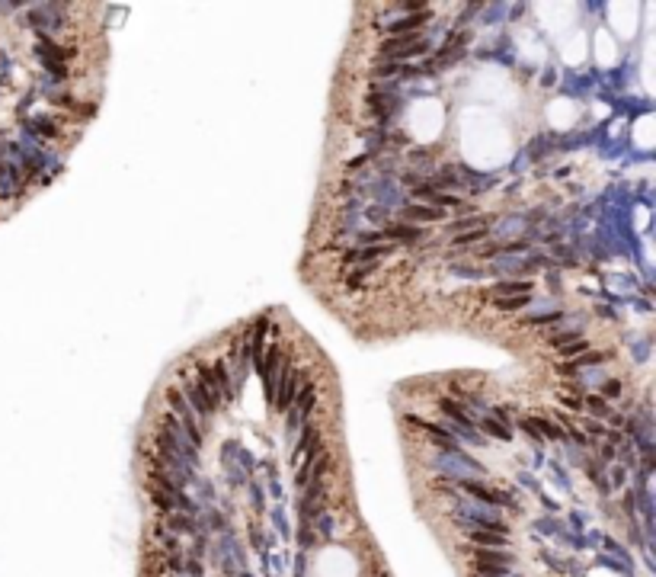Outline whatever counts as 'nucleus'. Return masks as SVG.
<instances>
[{
  "instance_id": "obj_12",
  "label": "nucleus",
  "mask_w": 656,
  "mask_h": 577,
  "mask_svg": "<svg viewBox=\"0 0 656 577\" xmlns=\"http://www.w3.org/2000/svg\"><path fill=\"white\" fill-rule=\"evenodd\" d=\"M583 350H586V343L573 340V343H566V347H560V353H564V356H576V353H583Z\"/></svg>"
},
{
  "instance_id": "obj_13",
  "label": "nucleus",
  "mask_w": 656,
  "mask_h": 577,
  "mask_svg": "<svg viewBox=\"0 0 656 577\" xmlns=\"http://www.w3.org/2000/svg\"><path fill=\"white\" fill-rule=\"evenodd\" d=\"M477 237H487V228H477V231H468V234H458L455 241L458 244H468V241H477Z\"/></svg>"
},
{
  "instance_id": "obj_4",
  "label": "nucleus",
  "mask_w": 656,
  "mask_h": 577,
  "mask_svg": "<svg viewBox=\"0 0 656 577\" xmlns=\"http://www.w3.org/2000/svg\"><path fill=\"white\" fill-rule=\"evenodd\" d=\"M407 218H420V222H439V218L445 215L442 209H426V206H407V212H403Z\"/></svg>"
},
{
  "instance_id": "obj_5",
  "label": "nucleus",
  "mask_w": 656,
  "mask_h": 577,
  "mask_svg": "<svg viewBox=\"0 0 656 577\" xmlns=\"http://www.w3.org/2000/svg\"><path fill=\"white\" fill-rule=\"evenodd\" d=\"M464 487H468V491L474 494V497H484V501H490V504H506V497H503L499 491H487V487H480L477 481H468Z\"/></svg>"
},
{
  "instance_id": "obj_3",
  "label": "nucleus",
  "mask_w": 656,
  "mask_h": 577,
  "mask_svg": "<svg viewBox=\"0 0 656 577\" xmlns=\"http://www.w3.org/2000/svg\"><path fill=\"white\" fill-rule=\"evenodd\" d=\"M429 20V13L423 10V13H413V16H407V20H397V23H391V32L394 35H410L413 29H420L423 23Z\"/></svg>"
},
{
  "instance_id": "obj_10",
  "label": "nucleus",
  "mask_w": 656,
  "mask_h": 577,
  "mask_svg": "<svg viewBox=\"0 0 656 577\" xmlns=\"http://www.w3.org/2000/svg\"><path fill=\"white\" fill-rule=\"evenodd\" d=\"M586 404H589V410H593V414H599V417H605V414H608V401H605V398L593 395V398H586Z\"/></svg>"
},
{
  "instance_id": "obj_1",
  "label": "nucleus",
  "mask_w": 656,
  "mask_h": 577,
  "mask_svg": "<svg viewBox=\"0 0 656 577\" xmlns=\"http://www.w3.org/2000/svg\"><path fill=\"white\" fill-rule=\"evenodd\" d=\"M279 385H282V388L276 391V410H288V408H291V395H295V388H298V376L291 372L288 362L282 366V376H279Z\"/></svg>"
},
{
  "instance_id": "obj_2",
  "label": "nucleus",
  "mask_w": 656,
  "mask_h": 577,
  "mask_svg": "<svg viewBox=\"0 0 656 577\" xmlns=\"http://www.w3.org/2000/svg\"><path fill=\"white\" fill-rule=\"evenodd\" d=\"M468 545L470 549H506V535L490 533V529H470Z\"/></svg>"
},
{
  "instance_id": "obj_11",
  "label": "nucleus",
  "mask_w": 656,
  "mask_h": 577,
  "mask_svg": "<svg viewBox=\"0 0 656 577\" xmlns=\"http://www.w3.org/2000/svg\"><path fill=\"white\" fill-rule=\"evenodd\" d=\"M484 430H490L493 436H499V439H509V430H506V424H497V420H484Z\"/></svg>"
},
{
  "instance_id": "obj_7",
  "label": "nucleus",
  "mask_w": 656,
  "mask_h": 577,
  "mask_svg": "<svg viewBox=\"0 0 656 577\" xmlns=\"http://www.w3.org/2000/svg\"><path fill=\"white\" fill-rule=\"evenodd\" d=\"M384 237H401V241H416V237H420V231L410 228V225H391V228L384 231Z\"/></svg>"
},
{
  "instance_id": "obj_8",
  "label": "nucleus",
  "mask_w": 656,
  "mask_h": 577,
  "mask_svg": "<svg viewBox=\"0 0 656 577\" xmlns=\"http://www.w3.org/2000/svg\"><path fill=\"white\" fill-rule=\"evenodd\" d=\"M493 305H497V311H518L522 305H528V295H512V299H497Z\"/></svg>"
},
{
  "instance_id": "obj_9",
  "label": "nucleus",
  "mask_w": 656,
  "mask_h": 577,
  "mask_svg": "<svg viewBox=\"0 0 656 577\" xmlns=\"http://www.w3.org/2000/svg\"><path fill=\"white\" fill-rule=\"evenodd\" d=\"M439 408H442V414H445V417H455V420H458V424H461V427H470V420L464 417V410L458 408L455 401H442V404H439Z\"/></svg>"
},
{
  "instance_id": "obj_6",
  "label": "nucleus",
  "mask_w": 656,
  "mask_h": 577,
  "mask_svg": "<svg viewBox=\"0 0 656 577\" xmlns=\"http://www.w3.org/2000/svg\"><path fill=\"white\" fill-rule=\"evenodd\" d=\"M532 292V282H499L497 285V295H528Z\"/></svg>"
},
{
  "instance_id": "obj_14",
  "label": "nucleus",
  "mask_w": 656,
  "mask_h": 577,
  "mask_svg": "<svg viewBox=\"0 0 656 577\" xmlns=\"http://www.w3.org/2000/svg\"><path fill=\"white\" fill-rule=\"evenodd\" d=\"M618 391H621V385H618V382H608V388H605V395H612V398H615V395H618Z\"/></svg>"
}]
</instances>
